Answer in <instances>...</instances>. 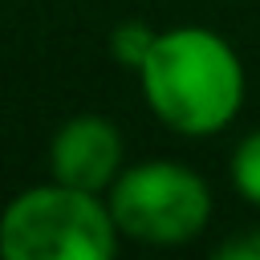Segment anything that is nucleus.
<instances>
[{"mask_svg": "<svg viewBox=\"0 0 260 260\" xmlns=\"http://www.w3.org/2000/svg\"><path fill=\"white\" fill-rule=\"evenodd\" d=\"M138 73H142V93L150 110L179 134L223 130L236 118L244 98L240 57L211 28L158 32Z\"/></svg>", "mask_w": 260, "mask_h": 260, "instance_id": "f257e3e1", "label": "nucleus"}, {"mask_svg": "<svg viewBox=\"0 0 260 260\" xmlns=\"http://www.w3.org/2000/svg\"><path fill=\"white\" fill-rule=\"evenodd\" d=\"M0 252L8 260H110L118 252V223L93 191L53 179L8 203Z\"/></svg>", "mask_w": 260, "mask_h": 260, "instance_id": "f03ea898", "label": "nucleus"}, {"mask_svg": "<svg viewBox=\"0 0 260 260\" xmlns=\"http://www.w3.org/2000/svg\"><path fill=\"white\" fill-rule=\"evenodd\" d=\"M110 215L142 244H183L207 228V183L179 162H138L114 179Z\"/></svg>", "mask_w": 260, "mask_h": 260, "instance_id": "7ed1b4c3", "label": "nucleus"}, {"mask_svg": "<svg viewBox=\"0 0 260 260\" xmlns=\"http://www.w3.org/2000/svg\"><path fill=\"white\" fill-rule=\"evenodd\" d=\"M118 162H122V138H118V126L110 118L81 114V118H69L53 134L49 167H53L57 183H69V187L98 195L102 187L114 183Z\"/></svg>", "mask_w": 260, "mask_h": 260, "instance_id": "20e7f679", "label": "nucleus"}, {"mask_svg": "<svg viewBox=\"0 0 260 260\" xmlns=\"http://www.w3.org/2000/svg\"><path fill=\"white\" fill-rule=\"evenodd\" d=\"M154 41H158V32H154L146 20H122V24L110 32V53H114L118 65H126V69H142V61L150 57Z\"/></svg>", "mask_w": 260, "mask_h": 260, "instance_id": "39448f33", "label": "nucleus"}, {"mask_svg": "<svg viewBox=\"0 0 260 260\" xmlns=\"http://www.w3.org/2000/svg\"><path fill=\"white\" fill-rule=\"evenodd\" d=\"M232 183L248 203H260V130L248 134L232 154Z\"/></svg>", "mask_w": 260, "mask_h": 260, "instance_id": "423d86ee", "label": "nucleus"}, {"mask_svg": "<svg viewBox=\"0 0 260 260\" xmlns=\"http://www.w3.org/2000/svg\"><path fill=\"white\" fill-rule=\"evenodd\" d=\"M219 260H260V232H248L240 240H228L215 248Z\"/></svg>", "mask_w": 260, "mask_h": 260, "instance_id": "0eeeda50", "label": "nucleus"}]
</instances>
